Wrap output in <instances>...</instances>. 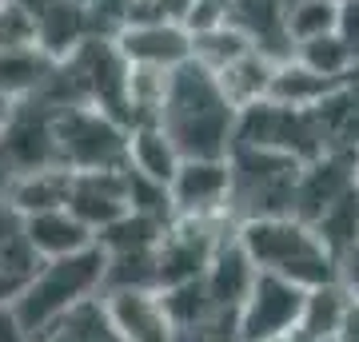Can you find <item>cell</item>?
Returning <instances> with one entry per match:
<instances>
[{
	"label": "cell",
	"mask_w": 359,
	"mask_h": 342,
	"mask_svg": "<svg viewBox=\"0 0 359 342\" xmlns=\"http://www.w3.org/2000/svg\"><path fill=\"white\" fill-rule=\"evenodd\" d=\"M160 127L176 140L184 159L196 155H231L236 148V127H240V108L228 100L219 76L204 64L188 60L172 72L164 108H160Z\"/></svg>",
	"instance_id": "cell-1"
},
{
	"label": "cell",
	"mask_w": 359,
	"mask_h": 342,
	"mask_svg": "<svg viewBox=\"0 0 359 342\" xmlns=\"http://www.w3.org/2000/svg\"><path fill=\"white\" fill-rule=\"evenodd\" d=\"M240 239L252 251L264 275H280L299 287H320V283L344 279V263L332 255V247L320 239V231L304 223L299 215H271L240 223Z\"/></svg>",
	"instance_id": "cell-2"
},
{
	"label": "cell",
	"mask_w": 359,
	"mask_h": 342,
	"mask_svg": "<svg viewBox=\"0 0 359 342\" xmlns=\"http://www.w3.org/2000/svg\"><path fill=\"white\" fill-rule=\"evenodd\" d=\"M104 279H108V255L96 243L88 251L65 255V259H44L13 306L16 315L32 327V334H40L52 322H60L65 315L80 311L84 303L100 299Z\"/></svg>",
	"instance_id": "cell-3"
},
{
	"label": "cell",
	"mask_w": 359,
	"mask_h": 342,
	"mask_svg": "<svg viewBox=\"0 0 359 342\" xmlns=\"http://www.w3.org/2000/svg\"><path fill=\"white\" fill-rule=\"evenodd\" d=\"M231 219H271L295 215V183H299V159L252 143L231 148Z\"/></svg>",
	"instance_id": "cell-4"
},
{
	"label": "cell",
	"mask_w": 359,
	"mask_h": 342,
	"mask_svg": "<svg viewBox=\"0 0 359 342\" xmlns=\"http://www.w3.org/2000/svg\"><path fill=\"white\" fill-rule=\"evenodd\" d=\"M132 127L100 108L56 112V159L68 171H116L128 167Z\"/></svg>",
	"instance_id": "cell-5"
},
{
	"label": "cell",
	"mask_w": 359,
	"mask_h": 342,
	"mask_svg": "<svg viewBox=\"0 0 359 342\" xmlns=\"http://www.w3.org/2000/svg\"><path fill=\"white\" fill-rule=\"evenodd\" d=\"M236 143H252V148H268V152H283L308 164L316 155H323V131L316 124L311 108H287L276 100H259L240 112V127H236Z\"/></svg>",
	"instance_id": "cell-6"
},
{
	"label": "cell",
	"mask_w": 359,
	"mask_h": 342,
	"mask_svg": "<svg viewBox=\"0 0 359 342\" xmlns=\"http://www.w3.org/2000/svg\"><path fill=\"white\" fill-rule=\"evenodd\" d=\"M65 64L72 68L88 108H100L132 127V64L124 60V52L116 48L112 36L84 40Z\"/></svg>",
	"instance_id": "cell-7"
},
{
	"label": "cell",
	"mask_w": 359,
	"mask_h": 342,
	"mask_svg": "<svg viewBox=\"0 0 359 342\" xmlns=\"http://www.w3.org/2000/svg\"><path fill=\"white\" fill-rule=\"evenodd\" d=\"M304 303H308V287L259 271L248 303L236 315L240 342H292L304 322Z\"/></svg>",
	"instance_id": "cell-8"
},
{
	"label": "cell",
	"mask_w": 359,
	"mask_h": 342,
	"mask_svg": "<svg viewBox=\"0 0 359 342\" xmlns=\"http://www.w3.org/2000/svg\"><path fill=\"white\" fill-rule=\"evenodd\" d=\"M240 223H231V219H172V227L164 231V243H160V291L188 279H204L216 247Z\"/></svg>",
	"instance_id": "cell-9"
},
{
	"label": "cell",
	"mask_w": 359,
	"mask_h": 342,
	"mask_svg": "<svg viewBox=\"0 0 359 342\" xmlns=\"http://www.w3.org/2000/svg\"><path fill=\"white\" fill-rule=\"evenodd\" d=\"M168 191L176 215L184 219H231V159L228 155L184 159Z\"/></svg>",
	"instance_id": "cell-10"
},
{
	"label": "cell",
	"mask_w": 359,
	"mask_h": 342,
	"mask_svg": "<svg viewBox=\"0 0 359 342\" xmlns=\"http://www.w3.org/2000/svg\"><path fill=\"white\" fill-rule=\"evenodd\" d=\"M116 48L124 52V60L136 68H160V72H176L192 60L196 36L188 24L176 20H132L120 36Z\"/></svg>",
	"instance_id": "cell-11"
},
{
	"label": "cell",
	"mask_w": 359,
	"mask_h": 342,
	"mask_svg": "<svg viewBox=\"0 0 359 342\" xmlns=\"http://www.w3.org/2000/svg\"><path fill=\"white\" fill-rule=\"evenodd\" d=\"M359 191V167H355V152H323L316 159L299 167V183H295V215L304 223L316 219L339 203L344 195Z\"/></svg>",
	"instance_id": "cell-12"
},
{
	"label": "cell",
	"mask_w": 359,
	"mask_h": 342,
	"mask_svg": "<svg viewBox=\"0 0 359 342\" xmlns=\"http://www.w3.org/2000/svg\"><path fill=\"white\" fill-rule=\"evenodd\" d=\"M104 311L124 342H172L176 322L164 306V291H104Z\"/></svg>",
	"instance_id": "cell-13"
},
{
	"label": "cell",
	"mask_w": 359,
	"mask_h": 342,
	"mask_svg": "<svg viewBox=\"0 0 359 342\" xmlns=\"http://www.w3.org/2000/svg\"><path fill=\"white\" fill-rule=\"evenodd\" d=\"M256 279H259V266L252 259V251L244 247V239H240V227L228 231L204 271V283L212 291V299H216V306L224 315H240V306L248 303Z\"/></svg>",
	"instance_id": "cell-14"
},
{
	"label": "cell",
	"mask_w": 359,
	"mask_h": 342,
	"mask_svg": "<svg viewBox=\"0 0 359 342\" xmlns=\"http://www.w3.org/2000/svg\"><path fill=\"white\" fill-rule=\"evenodd\" d=\"M68 207H72V211L96 231V239H100V231H108L112 223H120V219L132 211L124 167H116V171H76Z\"/></svg>",
	"instance_id": "cell-15"
},
{
	"label": "cell",
	"mask_w": 359,
	"mask_h": 342,
	"mask_svg": "<svg viewBox=\"0 0 359 342\" xmlns=\"http://www.w3.org/2000/svg\"><path fill=\"white\" fill-rule=\"evenodd\" d=\"M287 4L292 0H231L224 20L240 28L256 52H264L271 60H292L295 40L287 32Z\"/></svg>",
	"instance_id": "cell-16"
},
{
	"label": "cell",
	"mask_w": 359,
	"mask_h": 342,
	"mask_svg": "<svg viewBox=\"0 0 359 342\" xmlns=\"http://www.w3.org/2000/svg\"><path fill=\"white\" fill-rule=\"evenodd\" d=\"M25 235L32 243V251L44 259H65V255L88 251L96 247V231L72 211V207H56V211H40V215L25 219Z\"/></svg>",
	"instance_id": "cell-17"
},
{
	"label": "cell",
	"mask_w": 359,
	"mask_h": 342,
	"mask_svg": "<svg viewBox=\"0 0 359 342\" xmlns=\"http://www.w3.org/2000/svg\"><path fill=\"white\" fill-rule=\"evenodd\" d=\"M72 179H76V171H68L60 164L20 171V176H13L4 199L13 203L25 219L40 215V211H56V207H68V199H72Z\"/></svg>",
	"instance_id": "cell-18"
},
{
	"label": "cell",
	"mask_w": 359,
	"mask_h": 342,
	"mask_svg": "<svg viewBox=\"0 0 359 342\" xmlns=\"http://www.w3.org/2000/svg\"><path fill=\"white\" fill-rule=\"evenodd\" d=\"M52 60L40 44H13V48H0V96H8L13 104L32 100L44 84H48Z\"/></svg>",
	"instance_id": "cell-19"
},
{
	"label": "cell",
	"mask_w": 359,
	"mask_h": 342,
	"mask_svg": "<svg viewBox=\"0 0 359 342\" xmlns=\"http://www.w3.org/2000/svg\"><path fill=\"white\" fill-rule=\"evenodd\" d=\"M311 112H316V124L323 131L327 152H359V76L339 84Z\"/></svg>",
	"instance_id": "cell-20"
},
{
	"label": "cell",
	"mask_w": 359,
	"mask_h": 342,
	"mask_svg": "<svg viewBox=\"0 0 359 342\" xmlns=\"http://www.w3.org/2000/svg\"><path fill=\"white\" fill-rule=\"evenodd\" d=\"M359 303V294L347 287L344 279L320 283L308 291V303H304V322H299V334H316V339H339L351 306Z\"/></svg>",
	"instance_id": "cell-21"
},
{
	"label": "cell",
	"mask_w": 359,
	"mask_h": 342,
	"mask_svg": "<svg viewBox=\"0 0 359 342\" xmlns=\"http://www.w3.org/2000/svg\"><path fill=\"white\" fill-rule=\"evenodd\" d=\"M184 164V152L176 148V140L168 136L160 124H136L132 127V143H128V167L140 171L148 179L172 183V176Z\"/></svg>",
	"instance_id": "cell-22"
},
{
	"label": "cell",
	"mask_w": 359,
	"mask_h": 342,
	"mask_svg": "<svg viewBox=\"0 0 359 342\" xmlns=\"http://www.w3.org/2000/svg\"><path fill=\"white\" fill-rule=\"evenodd\" d=\"M276 68H280V60H271V56L252 48V52H244L240 60H231L224 72H216V76H219V84H224V92H228V100L244 112V108H252V104L271 96Z\"/></svg>",
	"instance_id": "cell-23"
},
{
	"label": "cell",
	"mask_w": 359,
	"mask_h": 342,
	"mask_svg": "<svg viewBox=\"0 0 359 342\" xmlns=\"http://www.w3.org/2000/svg\"><path fill=\"white\" fill-rule=\"evenodd\" d=\"M335 88H339L335 80L311 72L308 64H299L292 56V60H280V68H276V80H271V96L268 100L287 104V108H320Z\"/></svg>",
	"instance_id": "cell-24"
},
{
	"label": "cell",
	"mask_w": 359,
	"mask_h": 342,
	"mask_svg": "<svg viewBox=\"0 0 359 342\" xmlns=\"http://www.w3.org/2000/svg\"><path fill=\"white\" fill-rule=\"evenodd\" d=\"M36 342H124V339L104 311V299H92L80 311L65 315L60 322H52L48 330H40Z\"/></svg>",
	"instance_id": "cell-25"
},
{
	"label": "cell",
	"mask_w": 359,
	"mask_h": 342,
	"mask_svg": "<svg viewBox=\"0 0 359 342\" xmlns=\"http://www.w3.org/2000/svg\"><path fill=\"white\" fill-rule=\"evenodd\" d=\"M164 306L176 330H196V327H208L224 318V311L216 306L212 291H208L204 279H188V283H176V287H164Z\"/></svg>",
	"instance_id": "cell-26"
},
{
	"label": "cell",
	"mask_w": 359,
	"mask_h": 342,
	"mask_svg": "<svg viewBox=\"0 0 359 342\" xmlns=\"http://www.w3.org/2000/svg\"><path fill=\"white\" fill-rule=\"evenodd\" d=\"M295 60L308 64L311 72H320V76L335 80V84H347V80L359 76V60L351 56L339 32L332 36H320V40H308V44H295Z\"/></svg>",
	"instance_id": "cell-27"
},
{
	"label": "cell",
	"mask_w": 359,
	"mask_h": 342,
	"mask_svg": "<svg viewBox=\"0 0 359 342\" xmlns=\"http://www.w3.org/2000/svg\"><path fill=\"white\" fill-rule=\"evenodd\" d=\"M196 36V52L192 60L212 68V72H224L231 60H240L244 52H252V40L240 32V28H231L228 20H219V24H208V28H192Z\"/></svg>",
	"instance_id": "cell-28"
},
{
	"label": "cell",
	"mask_w": 359,
	"mask_h": 342,
	"mask_svg": "<svg viewBox=\"0 0 359 342\" xmlns=\"http://www.w3.org/2000/svg\"><path fill=\"white\" fill-rule=\"evenodd\" d=\"M311 227L320 231V239L327 243L332 255L344 263L347 255L359 247V191H351V195H344L339 203H332Z\"/></svg>",
	"instance_id": "cell-29"
},
{
	"label": "cell",
	"mask_w": 359,
	"mask_h": 342,
	"mask_svg": "<svg viewBox=\"0 0 359 342\" xmlns=\"http://www.w3.org/2000/svg\"><path fill=\"white\" fill-rule=\"evenodd\" d=\"M339 24V0H292L287 4V32L295 44L332 36Z\"/></svg>",
	"instance_id": "cell-30"
},
{
	"label": "cell",
	"mask_w": 359,
	"mask_h": 342,
	"mask_svg": "<svg viewBox=\"0 0 359 342\" xmlns=\"http://www.w3.org/2000/svg\"><path fill=\"white\" fill-rule=\"evenodd\" d=\"M36 266H40V255L32 251L28 235H20L16 243H8L0 251V306H13L20 299L28 279L36 275Z\"/></svg>",
	"instance_id": "cell-31"
},
{
	"label": "cell",
	"mask_w": 359,
	"mask_h": 342,
	"mask_svg": "<svg viewBox=\"0 0 359 342\" xmlns=\"http://www.w3.org/2000/svg\"><path fill=\"white\" fill-rule=\"evenodd\" d=\"M172 342H240V330H236V315H224L208 327H196V330H176Z\"/></svg>",
	"instance_id": "cell-32"
},
{
	"label": "cell",
	"mask_w": 359,
	"mask_h": 342,
	"mask_svg": "<svg viewBox=\"0 0 359 342\" xmlns=\"http://www.w3.org/2000/svg\"><path fill=\"white\" fill-rule=\"evenodd\" d=\"M335 32H339V40L359 60V0H339V24H335Z\"/></svg>",
	"instance_id": "cell-33"
},
{
	"label": "cell",
	"mask_w": 359,
	"mask_h": 342,
	"mask_svg": "<svg viewBox=\"0 0 359 342\" xmlns=\"http://www.w3.org/2000/svg\"><path fill=\"white\" fill-rule=\"evenodd\" d=\"M0 342H36L32 327L16 315V306H0Z\"/></svg>",
	"instance_id": "cell-34"
},
{
	"label": "cell",
	"mask_w": 359,
	"mask_h": 342,
	"mask_svg": "<svg viewBox=\"0 0 359 342\" xmlns=\"http://www.w3.org/2000/svg\"><path fill=\"white\" fill-rule=\"evenodd\" d=\"M20 235H25V215H20L8 199H0V251H4L8 243H16Z\"/></svg>",
	"instance_id": "cell-35"
},
{
	"label": "cell",
	"mask_w": 359,
	"mask_h": 342,
	"mask_svg": "<svg viewBox=\"0 0 359 342\" xmlns=\"http://www.w3.org/2000/svg\"><path fill=\"white\" fill-rule=\"evenodd\" d=\"M344 283H347V287H351V291L359 294V247H355V251H351V255L344 259Z\"/></svg>",
	"instance_id": "cell-36"
},
{
	"label": "cell",
	"mask_w": 359,
	"mask_h": 342,
	"mask_svg": "<svg viewBox=\"0 0 359 342\" xmlns=\"http://www.w3.org/2000/svg\"><path fill=\"white\" fill-rule=\"evenodd\" d=\"M339 342H359V303L351 306V315H347L344 330H339Z\"/></svg>",
	"instance_id": "cell-37"
},
{
	"label": "cell",
	"mask_w": 359,
	"mask_h": 342,
	"mask_svg": "<svg viewBox=\"0 0 359 342\" xmlns=\"http://www.w3.org/2000/svg\"><path fill=\"white\" fill-rule=\"evenodd\" d=\"M13 108H16V104L8 100V96H0V131H4V124H8V115H13Z\"/></svg>",
	"instance_id": "cell-38"
},
{
	"label": "cell",
	"mask_w": 359,
	"mask_h": 342,
	"mask_svg": "<svg viewBox=\"0 0 359 342\" xmlns=\"http://www.w3.org/2000/svg\"><path fill=\"white\" fill-rule=\"evenodd\" d=\"M292 342H339V339H316V334H295Z\"/></svg>",
	"instance_id": "cell-39"
},
{
	"label": "cell",
	"mask_w": 359,
	"mask_h": 342,
	"mask_svg": "<svg viewBox=\"0 0 359 342\" xmlns=\"http://www.w3.org/2000/svg\"><path fill=\"white\" fill-rule=\"evenodd\" d=\"M355 167H359V152H355Z\"/></svg>",
	"instance_id": "cell-40"
},
{
	"label": "cell",
	"mask_w": 359,
	"mask_h": 342,
	"mask_svg": "<svg viewBox=\"0 0 359 342\" xmlns=\"http://www.w3.org/2000/svg\"><path fill=\"white\" fill-rule=\"evenodd\" d=\"M4 4H8V0H0V8H4Z\"/></svg>",
	"instance_id": "cell-41"
}]
</instances>
